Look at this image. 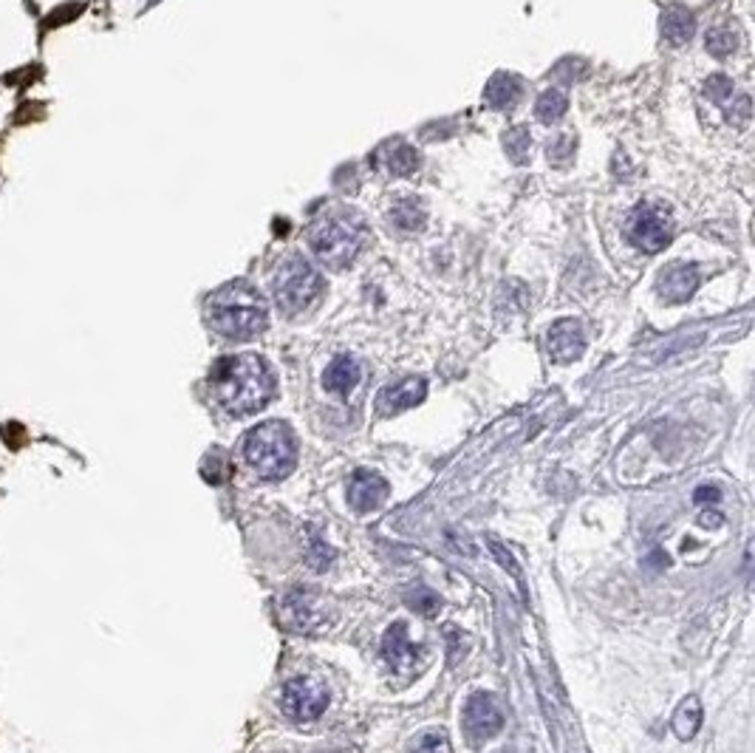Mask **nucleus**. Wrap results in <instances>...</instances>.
<instances>
[{"instance_id": "21", "label": "nucleus", "mask_w": 755, "mask_h": 753, "mask_svg": "<svg viewBox=\"0 0 755 753\" xmlns=\"http://www.w3.org/2000/svg\"><path fill=\"white\" fill-rule=\"evenodd\" d=\"M566 108H569V100H566V94L558 91V88H549V91H543L541 100L535 105V111H538V119H541L543 125H552V122H558L563 114H566Z\"/></svg>"}, {"instance_id": "27", "label": "nucleus", "mask_w": 755, "mask_h": 753, "mask_svg": "<svg viewBox=\"0 0 755 753\" xmlns=\"http://www.w3.org/2000/svg\"><path fill=\"white\" fill-rule=\"evenodd\" d=\"M331 558H334V553H331L329 547L323 544V538L317 536V533H312V553H309V564L317 569H326L331 564Z\"/></svg>"}, {"instance_id": "4", "label": "nucleus", "mask_w": 755, "mask_h": 753, "mask_svg": "<svg viewBox=\"0 0 755 753\" xmlns=\"http://www.w3.org/2000/svg\"><path fill=\"white\" fill-rule=\"evenodd\" d=\"M365 241L362 218L354 213H331L323 221H317L309 233V247L317 255V261L329 269H345Z\"/></svg>"}, {"instance_id": "16", "label": "nucleus", "mask_w": 755, "mask_h": 753, "mask_svg": "<svg viewBox=\"0 0 755 753\" xmlns=\"http://www.w3.org/2000/svg\"><path fill=\"white\" fill-rule=\"evenodd\" d=\"M518 100H521V80L512 74H495L484 88V102L495 111H507Z\"/></svg>"}, {"instance_id": "14", "label": "nucleus", "mask_w": 755, "mask_h": 753, "mask_svg": "<svg viewBox=\"0 0 755 753\" xmlns=\"http://www.w3.org/2000/svg\"><path fill=\"white\" fill-rule=\"evenodd\" d=\"M696 286H699V272L693 267H682V264L665 269L657 281L659 295L668 303L688 301L690 295L696 292Z\"/></svg>"}, {"instance_id": "8", "label": "nucleus", "mask_w": 755, "mask_h": 753, "mask_svg": "<svg viewBox=\"0 0 755 753\" xmlns=\"http://www.w3.org/2000/svg\"><path fill=\"white\" fill-rule=\"evenodd\" d=\"M280 623L292 632H314L323 623V612L317 609V592L306 586H295L280 601Z\"/></svg>"}, {"instance_id": "22", "label": "nucleus", "mask_w": 755, "mask_h": 753, "mask_svg": "<svg viewBox=\"0 0 755 753\" xmlns=\"http://www.w3.org/2000/svg\"><path fill=\"white\" fill-rule=\"evenodd\" d=\"M529 131L526 128H512L507 136H504V148H507L509 159L515 162V165H524L526 156H529Z\"/></svg>"}, {"instance_id": "6", "label": "nucleus", "mask_w": 755, "mask_h": 753, "mask_svg": "<svg viewBox=\"0 0 755 753\" xmlns=\"http://www.w3.org/2000/svg\"><path fill=\"white\" fill-rule=\"evenodd\" d=\"M673 235V221L665 207L659 204H640L634 210V216L628 221V238L634 241V247L645 252L662 250Z\"/></svg>"}, {"instance_id": "1", "label": "nucleus", "mask_w": 755, "mask_h": 753, "mask_svg": "<svg viewBox=\"0 0 755 753\" xmlns=\"http://www.w3.org/2000/svg\"><path fill=\"white\" fill-rule=\"evenodd\" d=\"M210 391L227 414L249 417L275 397V374L258 354L224 357L210 371Z\"/></svg>"}, {"instance_id": "13", "label": "nucleus", "mask_w": 755, "mask_h": 753, "mask_svg": "<svg viewBox=\"0 0 755 753\" xmlns=\"http://www.w3.org/2000/svg\"><path fill=\"white\" fill-rule=\"evenodd\" d=\"M382 657L388 660V666L396 671L411 669L413 663L419 660V649L411 643L408 637V626L405 623H394L388 632H385V640H382Z\"/></svg>"}, {"instance_id": "10", "label": "nucleus", "mask_w": 755, "mask_h": 753, "mask_svg": "<svg viewBox=\"0 0 755 753\" xmlns=\"http://www.w3.org/2000/svg\"><path fill=\"white\" fill-rule=\"evenodd\" d=\"M391 487L388 482L374 473V470L360 468L354 470L351 482H348V504L357 510V513H368V510H377L379 504L388 499Z\"/></svg>"}, {"instance_id": "11", "label": "nucleus", "mask_w": 755, "mask_h": 753, "mask_svg": "<svg viewBox=\"0 0 755 753\" xmlns=\"http://www.w3.org/2000/svg\"><path fill=\"white\" fill-rule=\"evenodd\" d=\"M425 394V380H422V377H408V380H402V383L388 385V388L379 391L377 411L382 417H394V414H402V411H408L413 405H419V402L425 400Z\"/></svg>"}, {"instance_id": "7", "label": "nucleus", "mask_w": 755, "mask_h": 753, "mask_svg": "<svg viewBox=\"0 0 755 753\" xmlns=\"http://www.w3.org/2000/svg\"><path fill=\"white\" fill-rule=\"evenodd\" d=\"M326 705H329L326 688L317 686L312 680H289L280 691V708L295 722L317 720L326 711Z\"/></svg>"}, {"instance_id": "26", "label": "nucleus", "mask_w": 755, "mask_h": 753, "mask_svg": "<svg viewBox=\"0 0 755 753\" xmlns=\"http://www.w3.org/2000/svg\"><path fill=\"white\" fill-rule=\"evenodd\" d=\"M201 473L210 479V485H221L224 479H227V473H230V468H227V462L221 459V453L215 451L207 456V462H204V468H201Z\"/></svg>"}, {"instance_id": "17", "label": "nucleus", "mask_w": 755, "mask_h": 753, "mask_svg": "<svg viewBox=\"0 0 755 753\" xmlns=\"http://www.w3.org/2000/svg\"><path fill=\"white\" fill-rule=\"evenodd\" d=\"M702 703H699V697H685L679 708H676V714H673V731H676V737L679 739H693L696 737V731L702 728Z\"/></svg>"}, {"instance_id": "24", "label": "nucleus", "mask_w": 755, "mask_h": 753, "mask_svg": "<svg viewBox=\"0 0 755 753\" xmlns=\"http://www.w3.org/2000/svg\"><path fill=\"white\" fill-rule=\"evenodd\" d=\"M405 753H450V739L444 731H427L419 739H413Z\"/></svg>"}, {"instance_id": "28", "label": "nucleus", "mask_w": 755, "mask_h": 753, "mask_svg": "<svg viewBox=\"0 0 755 753\" xmlns=\"http://www.w3.org/2000/svg\"><path fill=\"white\" fill-rule=\"evenodd\" d=\"M693 502L702 504V507H713V504L722 502V490H719V487H713V485L699 487V490L693 493Z\"/></svg>"}, {"instance_id": "9", "label": "nucleus", "mask_w": 755, "mask_h": 753, "mask_svg": "<svg viewBox=\"0 0 755 753\" xmlns=\"http://www.w3.org/2000/svg\"><path fill=\"white\" fill-rule=\"evenodd\" d=\"M504 728V714L495 703L493 694L476 691L464 705V731L470 742H487Z\"/></svg>"}, {"instance_id": "20", "label": "nucleus", "mask_w": 755, "mask_h": 753, "mask_svg": "<svg viewBox=\"0 0 755 753\" xmlns=\"http://www.w3.org/2000/svg\"><path fill=\"white\" fill-rule=\"evenodd\" d=\"M425 216V207L416 199L396 201L394 210H391V221H394L399 230H419L425 224Z\"/></svg>"}, {"instance_id": "12", "label": "nucleus", "mask_w": 755, "mask_h": 753, "mask_svg": "<svg viewBox=\"0 0 755 753\" xmlns=\"http://www.w3.org/2000/svg\"><path fill=\"white\" fill-rule=\"evenodd\" d=\"M546 349L555 363H572L586 352V337L577 320H558L549 335H546Z\"/></svg>"}, {"instance_id": "15", "label": "nucleus", "mask_w": 755, "mask_h": 753, "mask_svg": "<svg viewBox=\"0 0 755 753\" xmlns=\"http://www.w3.org/2000/svg\"><path fill=\"white\" fill-rule=\"evenodd\" d=\"M357 383H360V363L354 357H334L326 374H323V385L329 388L331 394H340V397L354 391Z\"/></svg>"}, {"instance_id": "2", "label": "nucleus", "mask_w": 755, "mask_h": 753, "mask_svg": "<svg viewBox=\"0 0 755 753\" xmlns=\"http://www.w3.org/2000/svg\"><path fill=\"white\" fill-rule=\"evenodd\" d=\"M207 320L218 335L230 340H249L261 335L269 323L263 298L244 281L221 286L207 301Z\"/></svg>"}, {"instance_id": "23", "label": "nucleus", "mask_w": 755, "mask_h": 753, "mask_svg": "<svg viewBox=\"0 0 755 753\" xmlns=\"http://www.w3.org/2000/svg\"><path fill=\"white\" fill-rule=\"evenodd\" d=\"M736 49V34L730 26H716L713 32H707V51L716 57H727Z\"/></svg>"}, {"instance_id": "5", "label": "nucleus", "mask_w": 755, "mask_h": 753, "mask_svg": "<svg viewBox=\"0 0 755 753\" xmlns=\"http://www.w3.org/2000/svg\"><path fill=\"white\" fill-rule=\"evenodd\" d=\"M272 289H275V301H278V309L283 315H300L317 301V295L323 289V278L303 255H292L278 269Z\"/></svg>"}, {"instance_id": "25", "label": "nucleus", "mask_w": 755, "mask_h": 753, "mask_svg": "<svg viewBox=\"0 0 755 753\" xmlns=\"http://www.w3.org/2000/svg\"><path fill=\"white\" fill-rule=\"evenodd\" d=\"M408 606L416 609L419 615H425V618H433L439 612V595H433L427 586H416L408 595Z\"/></svg>"}, {"instance_id": "3", "label": "nucleus", "mask_w": 755, "mask_h": 753, "mask_svg": "<svg viewBox=\"0 0 755 753\" xmlns=\"http://www.w3.org/2000/svg\"><path fill=\"white\" fill-rule=\"evenodd\" d=\"M244 459L263 482L286 479L297 465L295 431L286 422H278V419L252 428L247 439H244Z\"/></svg>"}, {"instance_id": "19", "label": "nucleus", "mask_w": 755, "mask_h": 753, "mask_svg": "<svg viewBox=\"0 0 755 753\" xmlns=\"http://www.w3.org/2000/svg\"><path fill=\"white\" fill-rule=\"evenodd\" d=\"M382 159H385V168L391 170L394 176H408V173L419 168V153L405 142L388 145V156H382Z\"/></svg>"}, {"instance_id": "18", "label": "nucleus", "mask_w": 755, "mask_h": 753, "mask_svg": "<svg viewBox=\"0 0 755 753\" xmlns=\"http://www.w3.org/2000/svg\"><path fill=\"white\" fill-rule=\"evenodd\" d=\"M662 34H665V40L671 46H685L690 40V34H693V17H690V12L679 9V6L668 9L665 17H662Z\"/></svg>"}]
</instances>
